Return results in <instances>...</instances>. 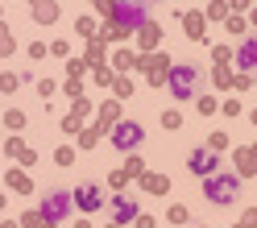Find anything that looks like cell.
<instances>
[{
  "mask_svg": "<svg viewBox=\"0 0 257 228\" xmlns=\"http://www.w3.org/2000/svg\"><path fill=\"white\" fill-rule=\"evenodd\" d=\"M112 220H116V224L137 220V203L128 199V195H116V199H112Z\"/></svg>",
  "mask_w": 257,
  "mask_h": 228,
  "instance_id": "8",
  "label": "cell"
},
{
  "mask_svg": "<svg viewBox=\"0 0 257 228\" xmlns=\"http://www.w3.org/2000/svg\"><path fill=\"white\" fill-rule=\"evenodd\" d=\"M183 25H187V34L195 38V42L203 38V17H199V13H183Z\"/></svg>",
  "mask_w": 257,
  "mask_h": 228,
  "instance_id": "10",
  "label": "cell"
},
{
  "mask_svg": "<svg viewBox=\"0 0 257 228\" xmlns=\"http://www.w3.org/2000/svg\"><path fill=\"white\" fill-rule=\"evenodd\" d=\"M75 203L83 207V211H95V207L104 203V195H100V187H95V183H83V187L75 191Z\"/></svg>",
  "mask_w": 257,
  "mask_h": 228,
  "instance_id": "7",
  "label": "cell"
},
{
  "mask_svg": "<svg viewBox=\"0 0 257 228\" xmlns=\"http://www.w3.org/2000/svg\"><path fill=\"white\" fill-rule=\"evenodd\" d=\"M187 166H191V174H203V178H212V174H216V154H212V150H191Z\"/></svg>",
  "mask_w": 257,
  "mask_h": 228,
  "instance_id": "6",
  "label": "cell"
},
{
  "mask_svg": "<svg viewBox=\"0 0 257 228\" xmlns=\"http://www.w3.org/2000/svg\"><path fill=\"white\" fill-rule=\"evenodd\" d=\"M124 174H146V162H141L137 154H128V162H124Z\"/></svg>",
  "mask_w": 257,
  "mask_h": 228,
  "instance_id": "13",
  "label": "cell"
},
{
  "mask_svg": "<svg viewBox=\"0 0 257 228\" xmlns=\"http://www.w3.org/2000/svg\"><path fill=\"white\" fill-rule=\"evenodd\" d=\"M170 220H174V224H183V220H187V207L174 203V207H170Z\"/></svg>",
  "mask_w": 257,
  "mask_h": 228,
  "instance_id": "20",
  "label": "cell"
},
{
  "mask_svg": "<svg viewBox=\"0 0 257 228\" xmlns=\"http://www.w3.org/2000/svg\"><path fill=\"white\" fill-rule=\"evenodd\" d=\"M9 183L17 187V191H29V178H25V174H9Z\"/></svg>",
  "mask_w": 257,
  "mask_h": 228,
  "instance_id": "17",
  "label": "cell"
},
{
  "mask_svg": "<svg viewBox=\"0 0 257 228\" xmlns=\"http://www.w3.org/2000/svg\"><path fill=\"white\" fill-rule=\"evenodd\" d=\"M141 42L154 46V42H158V29H154V25H146V29H141Z\"/></svg>",
  "mask_w": 257,
  "mask_h": 228,
  "instance_id": "18",
  "label": "cell"
},
{
  "mask_svg": "<svg viewBox=\"0 0 257 228\" xmlns=\"http://www.w3.org/2000/svg\"><path fill=\"white\" fill-rule=\"evenodd\" d=\"M203 195H207V203L228 207V203H236V195H240V178L236 174H212L203 183Z\"/></svg>",
  "mask_w": 257,
  "mask_h": 228,
  "instance_id": "3",
  "label": "cell"
},
{
  "mask_svg": "<svg viewBox=\"0 0 257 228\" xmlns=\"http://www.w3.org/2000/svg\"><path fill=\"white\" fill-rule=\"evenodd\" d=\"M166 87H170L174 100H191L195 87H203V75H199V67H191V62H174L166 71Z\"/></svg>",
  "mask_w": 257,
  "mask_h": 228,
  "instance_id": "2",
  "label": "cell"
},
{
  "mask_svg": "<svg viewBox=\"0 0 257 228\" xmlns=\"http://www.w3.org/2000/svg\"><path fill=\"white\" fill-rule=\"evenodd\" d=\"M253 21H257V13H253Z\"/></svg>",
  "mask_w": 257,
  "mask_h": 228,
  "instance_id": "25",
  "label": "cell"
},
{
  "mask_svg": "<svg viewBox=\"0 0 257 228\" xmlns=\"http://www.w3.org/2000/svg\"><path fill=\"white\" fill-rule=\"evenodd\" d=\"M54 162H58V166H71V162H75V150H58Z\"/></svg>",
  "mask_w": 257,
  "mask_h": 228,
  "instance_id": "19",
  "label": "cell"
},
{
  "mask_svg": "<svg viewBox=\"0 0 257 228\" xmlns=\"http://www.w3.org/2000/svg\"><path fill=\"white\" fill-rule=\"evenodd\" d=\"M141 178H146V191H154V195L170 191V178H162V174H141Z\"/></svg>",
  "mask_w": 257,
  "mask_h": 228,
  "instance_id": "11",
  "label": "cell"
},
{
  "mask_svg": "<svg viewBox=\"0 0 257 228\" xmlns=\"http://www.w3.org/2000/svg\"><path fill=\"white\" fill-rule=\"evenodd\" d=\"M34 17H38V21H54V17H58L54 0H38V5H34Z\"/></svg>",
  "mask_w": 257,
  "mask_h": 228,
  "instance_id": "12",
  "label": "cell"
},
{
  "mask_svg": "<svg viewBox=\"0 0 257 228\" xmlns=\"http://www.w3.org/2000/svg\"><path fill=\"white\" fill-rule=\"evenodd\" d=\"M21 224H25V228H42V211H25Z\"/></svg>",
  "mask_w": 257,
  "mask_h": 228,
  "instance_id": "14",
  "label": "cell"
},
{
  "mask_svg": "<svg viewBox=\"0 0 257 228\" xmlns=\"http://www.w3.org/2000/svg\"><path fill=\"white\" fill-rule=\"evenodd\" d=\"M42 228H58V224H50V220H42Z\"/></svg>",
  "mask_w": 257,
  "mask_h": 228,
  "instance_id": "24",
  "label": "cell"
},
{
  "mask_svg": "<svg viewBox=\"0 0 257 228\" xmlns=\"http://www.w3.org/2000/svg\"><path fill=\"white\" fill-rule=\"evenodd\" d=\"M146 5L150 0H116L112 5V38H128L133 29H146L150 17H146Z\"/></svg>",
  "mask_w": 257,
  "mask_h": 228,
  "instance_id": "1",
  "label": "cell"
},
{
  "mask_svg": "<svg viewBox=\"0 0 257 228\" xmlns=\"http://www.w3.org/2000/svg\"><path fill=\"white\" fill-rule=\"evenodd\" d=\"M71 195L67 191H46V199H42V220H50V224H62V220H67V211H71Z\"/></svg>",
  "mask_w": 257,
  "mask_h": 228,
  "instance_id": "4",
  "label": "cell"
},
{
  "mask_svg": "<svg viewBox=\"0 0 257 228\" xmlns=\"http://www.w3.org/2000/svg\"><path fill=\"white\" fill-rule=\"evenodd\" d=\"M162 125L166 129H179V112H162Z\"/></svg>",
  "mask_w": 257,
  "mask_h": 228,
  "instance_id": "21",
  "label": "cell"
},
{
  "mask_svg": "<svg viewBox=\"0 0 257 228\" xmlns=\"http://www.w3.org/2000/svg\"><path fill=\"white\" fill-rule=\"evenodd\" d=\"M9 50H13V38H9V29L0 25V54H9Z\"/></svg>",
  "mask_w": 257,
  "mask_h": 228,
  "instance_id": "15",
  "label": "cell"
},
{
  "mask_svg": "<svg viewBox=\"0 0 257 228\" xmlns=\"http://www.w3.org/2000/svg\"><path fill=\"white\" fill-rule=\"evenodd\" d=\"M236 67H240V71H257V38L240 42V50H236Z\"/></svg>",
  "mask_w": 257,
  "mask_h": 228,
  "instance_id": "9",
  "label": "cell"
},
{
  "mask_svg": "<svg viewBox=\"0 0 257 228\" xmlns=\"http://www.w3.org/2000/svg\"><path fill=\"white\" fill-rule=\"evenodd\" d=\"M137 228H154V220L150 216H137Z\"/></svg>",
  "mask_w": 257,
  "mask_h": 228,
  "instance_id": "23",
  "label": "cell"
},
{
  "mask_svg": "<svg viewBox=\"0 0 257 228\" xmlns=\"http://www.w3.org/2000/svg\"><path fill=\"white\" fill-rule=\"evenodd\" d=\"M216 83H220V87H228V83H232V71H228V67H220V71H216Z\"/></svg>",
  "mask_w": 257,
  "mask_h": 228,
  "instance_id": "16",
  "label": "cell"
},
{
  "mask_svg": "<svg viewBox=\"0 0 257 228\" xmlns=\"http://www.w3.org/2000/svg\"><path fill=\"white\" fill-rule=\"evenodd\" d=\"M245 228H257V211H245Z\"/></svg>",
  "mask_w": 257,
  "mask_h": 228,
  "instance_id": "22",
  "label": "cell"
},
{
  "mask_svg": "<svg viewBox=\"0 0 257 228\" xmlns=\"http://www.w3.org/2000/svg\"><path fill=\"white\" fill-rule=\"evenodd\" d=\"M141 137H146V129H141L137 121H120L116 129H112V145L124 150V154H133L137 145H141Z\"/></svg>",
  "mask_w": 257,
  "mask_h": 228,
  "instance_id": "5",
  "label": "cell"
}]
</instances>
